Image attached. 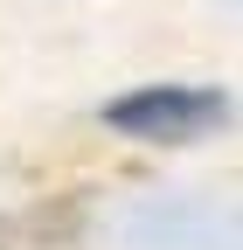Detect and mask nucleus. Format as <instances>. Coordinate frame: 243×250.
<instances>
[{
    "label": "nucleus",
    "mask_w": 243,
    "mask_h": 250,
    "mask_svg": "<svg viewBox=\"0 0 243 250\" xmlns=\"http://www.w3.org/2000/svg\"><path fill=\"white\" fill-rule=\"evenodd\" d=\"M104 125L139 146H195L229 125V90L216 83H139L104 104Z\"/></svg>",
    "instance_id": "obj_1"
}]
</instances>
